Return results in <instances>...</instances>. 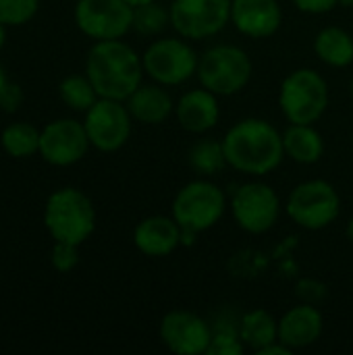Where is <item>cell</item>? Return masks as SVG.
<instances>
[{"label":"cell","instance_id":"14","mask_svg":"<svg viewBox=\"0 0 353 355\" xmlns=\"http://www.w3.org/2000/svg\"><path fill=\"white\" fill-rule=\"evenodd\" d=\"M89 146L85 125L75 119L52 121L40 133V154L54 166H71L79 162Z\"/></svg>","mask_w":353,"mask_h":355},{"label":"cell","instance_id":"8","mask_svg":"<svg viewBox=\"0 0 353 355\" xmlns=\"http://www.w3.org/2000/svg\"><path fill=\"white\" fill-rule=\"evenodd\" d=\"M144 71L152 81L169 87L181 85L198 75L200 56L185 42V37H162L152 42L141 54Z\"/></svg>","mask_w":353,"mask_h":355},{"label":"cell","instance_id":"3","mask_svg":"<svg viewBox=\"0 0 353 355\" xmlns=\"http://www.w3.org/2000/svg\"><path fill=\"white\" fill-rule=\"evenodd\" d=\"M227 210L223 189L206 179L183 185L173 200V218L183 229V243H191L196 235L218 225Z\"/></svg>","mask_w":353,"mask_h":355},{"label":"cell","instance_id":"6","mask_svg":"<svg viewBox=\"0 0 353 355\" xmlns=\"http://www.w3.org/2000/svg\"><path fill=\"white\" fill-rule=\"evenodd\" d=\"M254 64L248 52L239 46L218 44L200 56L198 79L202 87L216 96H233L252 81Z\"/></svg>","mask_w":353,"mask_h":355},{"label":"cell","instance_id":"4","mask_svg":"<svg viewBox=\"0 0 353 355\" xmlns=\"http://www.w3.org/2000/svg\"><path fill=\"white\" fill-rule=\"evenodd\" d=\"M44 225L54 241L81 245L96 229L94 204L79 189L62 187L48 198Z\"/></svg>","mask_w":353,"mask_h":355},{"label":"cell","instance_id":"39","mask_svg":"<svg viewBox=\"0 0 353 355\" xmlns=\"http://www.w3.org/2000/svg\"><path fill=\"white\" fill-rule=\"evenodd\" d=\"M350 96H352V102H353V77H352V83H350Z\"/></svg>","mask_w":353,"mask_h":355},{"label":"cell","instance_id":"24","mask_svg":"<svg viewBox=\"0 0 353 355\" xmlns=\"http://www.w3.org/2000/svg\"><path fill=\"white\" fill-rule=\"evenodd\" d=\"M189 164L196 173L210 177L216 175L218 171H223L227 164V156H225V148L223 141L216 139H200L191 146L189 150Z\"/></svg>","mask_w":353,"mask_h":355},{"label":"cell","instance_id":"38","mask_svg":"<svg viewBox=\"0 0 353 355\" xmlns=\"http://www.w3.org/2000/svg\"><path fill=\"white\" fill-rule=\"evenodd\" d=\"M339 2V6H343V8H353V0H337Z\"/></svg>","mask_w":353,"mask_h":355},{"label":"cell","instance_id":"9","mask_svg":"<svg viewBox=\"0 0 353 355\" xmlns=\"http://www.w3.org/2000/svg\"><path fill=\"white\" fill-rule=\"evenodd\" d=\"M229 206L235 223L250 235H262L270 231L281 216L279 193L262 181L239 185Z\"/></svg>","mask_w":353,"mask_h":355},{"label":"cell","instance_id":"28","mask_svg":"<svg viewBox=\"0 0 353 355\" xmlns=\"http://www.w3.org/2000/svg\"><path fill=\"white\" fill-rule=\"evenodd\" d=\"M246 345L235 329H218L212 333V341L208 347V355H241Z\"/></svg>","mask_w":353,"mask_h":355},{"label":"cell","instance_id":"31","mask_svg":"<svg viewBox=\"0 0 353 355\" xmlns=\"http://www.w3.org/2000/svg\"><path fill=\"white\" fill-rule=\"evenodd\" d=\"M21 102H23V89H21V85L8 81L2 87V92H0V108L4 112H15L21 106Z\"/></svg>","mask_w":353,"mask_h":355},{"label":"cell","instance_id":"32","mask_svg":"<svg viewBox=\"0 0 353 355\" xmlns=\"http://www.w3.org/2000/svg\"><path fill=\"white\" fill-rule=\"evenodd\" d=\"M302 12H308V15H325V12H331L339 2L337 0H291Z\"/></svg>","mask_w":353,"mask_h":355},{"label":"cell","instance_id":"12","mask_svg":"<svg viewBox=\"0 0 353 355\" xmlns=\"http://www.w3.org/2000/svg\"><path fill=\"white\" fill-rule=\"evenodd\" d=\"M131 112L121 100L100 98L85 112V131L89 144L100 152L121 150L131 135Z\"/></svg>","mask_w":353,"mask_h":355},{"label":"cell","instance_id":"19","mask_svg":"<svg viewBox=\"0 0 353 355\" xmlns=\"http://www.w3.org/2000/svg\"><path fill=\"white\" fill-rule=\"evenodd\" d=\"M127 108L137 123L160 125L175 112L171 94L160 83H141L127 100Z\"/></svg>","mask_w":353,"mask_h":355},{"label":"cell","instance_id":"16","mask_svg":"<svg viewBox=\"0 0 353 355\" xmlns=\"http://www.w3.org/2000/svg\"><path fill=\"white\" fill-rule=\"evenodd\" d=\"M325 318L314 304L293 306L279 320V341L291 352L306 349L322 337Z\"/></svg>","mask_w":353,"mask_h":355},{"label":"cell","instance_id":"18","mask_svg":"<svg viewBox=\"0 0 353 355\" xmlns=\"http://www.w3.org/2000/svg\"><path fill=\"white\" fill-rule=\"evenodd\" d=\"M175 114L179 125L189 133H206L216 127L221 119L218 96L210 89H191L179 98L175 104Z\"/></svg>","mask_w":353,"mask_h":355},{"label":"cell","instance_id":"15","mask_svg":"<svg viewBox=\"0 0 353 355\" xmlns=\"http://www.w3.org/2000/svg\"><path fill=\"white\" fill-rule=\"evenodd\" d=\"M231 23L248 37H270L283 23V8L277 0H233Z\"/></svg>","mask_w":353,"mask_h":355},{"label":"cell","instance_id":"36","mask_svg":"<svg viewBox=\"0 0 353 355\" xmlns=\"http://www.w3.org/2000/svg\"><path fill=\"white\" fill-rule=\"evenodd\" d=\"M127 2L135 8V6H141V4H148V2H154V0H127Z\"/></svg>","mask_w":353,"mask_h":355},{"label":"cell","instance_id":"40","mask_svg":"<svg viewBox=\"0 0 353 355\" xmlns=\"http://www.w3.org/2000/svg\"><path fill=\"white\" fill-rule=\"evenodd\" d=\"M352 150H353V137H352Z\"/></svg>","mask_w":353,"mask_h":355},{"label":"cell","instance_id":"7","mask_svg":"<svg viewBox=\"0 0 353 355\" xmlns=\"http://www.w3.org/2000/svg\"><path fill=\"white\" fill-rule=\"evenodd\" d=\"M285 210L298 227L308 231H322L339 218L341 198L329 181L310 179L293 187Z\"/></svg>","mask_w":353,"mask_h":355},{"label":"cell","instance_id":"29","mask_svg":"<svg viewBox=\"0 0 353 355\" xmlns=\"http://www.w3.org/2000/svg\"><path fill=\"white\" fill-rule=\"evenodd\" d=\"M79 245L73 243H64V241H56L52 248V266L58 272H71L77 264H79Z\"/></svg>","mask_w":353,"mask_h":355},{"label":"cell","instance_id":"20","mask_svg":"<svg viewBox=\"0 0 353 355\" xmlns=\"http://www.w3.org/2000/svg\"><path fill=\"white\" fill-rule=\"evenodd\" d=\"M283 148L285 156L291 158L298 164H316L325 154V139L314 129V125H295L289 123V127L283 133Z\"/></svg>","mask_w":353,"mask_h":355},{"label":"cell","instance_id":"2","mask_svg":"<svg viewBox=\"0 0 353 355\" xmlns=\"http://www.w3.org/2000/svg\"><path fill=\"white\" fill-rule=\"evenodd\" d=\"M141 56L121 40H100L92 46L85 60V75L100 98L125 102L144 79Z\"/></svg>","mask_w":353,"mask_h":355},{"label":"cell","instance_id":"22","mask_svg":"<svg viewBox=\"0 0 353 355\" xmlns=\"http://www.w3.org/2000/svg\"><path fill=\"white\" fill-rule=\"evenodd\" d=\"M237 331L246 349H252L256 354L279 341V320H275V316L266 310H252L243 314Z\"/></svg>","mask_w":353,"mask_h":355},{"label":"cell","instance_id":"35","mask_svg":"<svg viewBox=\"0 0 353 355\" xmlns=\"http://www.w3.org/2000/svg\"><path fill=\"white\" fill-rule=\"evenodd\" d=\"M8 83V79H6V73H4V69L0 67V92H2V87Z\"/></svg>","mask_w":353,"mask_h":355},{"label":"cell","instance_id":"30","mask_svg":"<svg viewBox=\"0 0 353 355\" xmlns=\"http://www.w3.org/2000/svg\"><path fill=\"white\" fill-rule=\"evenodd\" d=\"M295 295L304 302V304H318L320 300H325L327 289L322 283L314 281V279H304L298 283L295 287Z\"/></svg>","mask_w":353,"mask_h":355},{"label":"cell","instance_id":"13","mask_svg":"<svg viewBox=\"0 0 353 355\" xmlns=\"http://www.w3.org/2000/svg\"><path fill=\"white\" fill-rule=\"evenodd\" d=\"M158 333L169 352L177 355H202L208 354L214 331L202 316L187 310H173L162 316Z\"/></svg>","mask_w":353,"mask_h":355},{"label":"cell","instance_id":"26","mask_svg":"<svg viewBox=\"0 0 353 355\" xmlns=\"http://www.w3.org/2000/svg\"><path fill=\"white\" fill-rule=\"evenodd\" d=\"M171 23V12L160 2H148L133 8V29L141 35H156Z\"/></svg>","mask_w":353,"mask_h":355},{"label":"cell","instance_id":"34","mask_svg":"<svg viewBox=\"0 0 353 355\" xmlns=\"http://www.w3.org/2000/svg\"><path fill=\"white\" fill-rule=\"evenodd\" d=\"M345 235H347V239L352 241L353 243V216H352V220L347 223V229H345Z\"/></svg>","mask_w":353,"mask_h":355},{"label":"cell","instance_id":"5","mask_svg":"<svg viewBox=\"0 0 353 355\" xmlns=\"http://www.w3.org/2000/svg\"><path fill=\"white\" fill-rule=\"evenodd\" d=\"M279 106L289 123L314 125L327 112L329 83L314 69H298L283 79Z\"/></svg>","mask_w":353,"mask_h":355},{"label":"cell","instance_id":"33","mask_svg":"<svg viewBox=\"0 0 353 355\" xmlns=\"http://www.w3.org/2000/svg\"><path fill=\"white\" fill-rule=\"evenodd\" d=\"M293 352L287 347V345H283L281 341H275V343H270L268 347H264L262 352L258 355H291Z\"/></svg>","mask_w":353,"mask_h":355},{"label":"cell","instance_id":"27","mask_svg":"<svg viewBox=\"0 0 353 355\" xmlns=\"http://www.w3.org/2000/svg\"><path fill=\"white\" fill-rule=\"evenodd\" d=\"M40 0H0V23L23 25L37 12Z\"/></svg>","mask_w":353,"mask_h":355},{"label":"cell","instance_id":"11","mask_svg":"<svg viewBox=\"0 0 353 355\" xmlns=\"http://www.w3.org/2000/svg\"><path fill=\"white\" fill-rule=\"evenodd\" d=\"M75 23L96 42L121 40L133 29V6L127 0H79L75 6Z\"/></svg>","mask_w":353,"mask_h":355},{"label":"cell","instance_id":"1","mask_svg":"<svg viewBox=\"0 0 353 355\" xmlns=\"http://www.w3.org/2000/svg\"><path fill=\"white\" fill-rule=\"evenodd\" d=\"M227 164L237 173L264 177L277 171L285 158L283 133L264 119H243L223 137Z\"/></svg>","mask_w":353,"mask_h":355},{"label":"cell","instance_id":"21","mask_svg":"<svg viewBox=\"0 0 353 355\" xmlns=\"http://www.w3.org/2000/svg\"><path fill=\"white\" fill-rule=\"evenodd\" d=\"M314 52L329 67H350L353 62V33L341 27H325L314 37Z\"/></svg>","mask_w":353,"mask_h":355},{"label":"cell","instance_id":"17","mask_svg":"<svg viewBox=\"0 0 353 355\" xmlns=\"http://www.w3.org/2000/svg\"><path fill=\"white\" fill-rule=\"evenodd\" d=\"M135 248L150 258H164L183 243V229L173 216H148L133 231Z\"/></svg>","mask_w":353,"mask_h":355},{"label":"cell","instance_id":"25","mask_svg":"<svg viewBox=\"0 0 353 355\" xmlns=\"http://www.w3.org/2000/svg\"><path fill=\"white\" fill-rule=\"evenodd\" d=\"M2 148L12 158H27L40 152V131L29 123H15L2 131Z\"/></svg>","mask_w":353,"mask_h":355},{"label":"cell","instance_id":"37","mask_svg":"<svg viewBox=\"0 0 353 355\" xmlns=\"http://www.w3.org/2000/svg\"><path fill=\"white\" fill-rule=\"evenodd\" d=\"M4 40H6V31H4V23H0V48L4 46Z\"/></svg>","mask_w":353,"mask_h":355},{"label":"cell","instance_id":"10","mask_svg":"<svg viewBox=\"0 0 353 355\" xmlns=\"http://www.w3.org/2000/svg\"><path fill=\"white\" fill-rule=\"evenodd\" d=\"M233 0H173L169 6L173 29L185 40H206L231 23Z\"/></svg>","mask_w":353,"mask_h":355},{"label":"cell","instance_id":"23","mask_svg":"<svg viewBox=\"0 0 353 355\" xmlns=\"http://www.w3.org/2000/svg\"><path fill=\"white\" fill-rule=\"evenodd\" d=\"M58 94L62 98V102L77 110V112H87L98 100V92L94 87V83L89 81L87 75H69L60 81L58 85Z\"/></svg>","mask_w":353,"mask_h":355}]
</instances>
